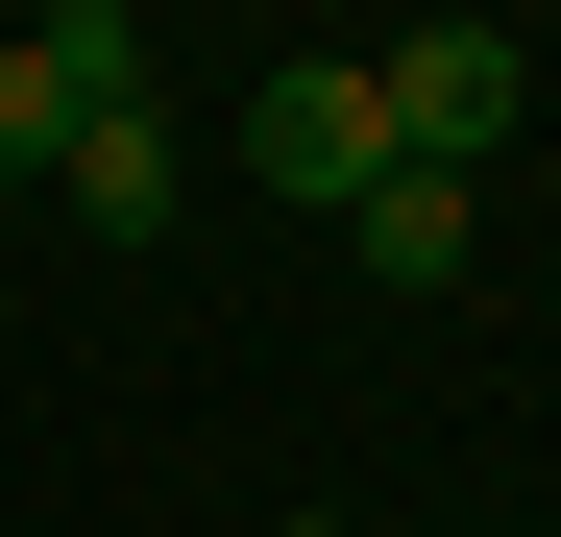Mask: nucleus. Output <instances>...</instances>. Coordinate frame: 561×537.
<instances>
[{
  "label": "nucleus",
  "instance_id": "nucleus-2",
  "mask_svg": "<svg viewBox=\"0 0 561 537\" xmlns=\"http://www.w3.org/2000/svg\"><path fill=\"white\" fill-rule=\"evenodd\" d=\"M123 99H147V25H123V0L0 25V196H25V171H73V123H123Z\"/></svg>",
  "mask_w": 561,
  "mask_h": 537
},
{
  "label": "nucleus",
  "instance_id": "nucleus-6",
  "mask_svg": "<svg viewBox=\"0 0 561 537\" xmlns=\"http://www.w3.org/2000/svg\"><path fill=\"white\" fill-rule=\"evenodd\" d=\"M294 537H366V513H294Z\"/></svg>",
  "mask_w": 561,
  "mask_h": 537
},
{
  "label": "nucleus",
  "instance_id": "nucleus-3",
  "mask_svg": "<svg viewBox=\"0 0 561 537\" xmlns=\"http://www.w3.org/2000/svg\"><path fill=\"white\" fill-rule=\"evenodd\" d=\"M244 196H318V220H366L391 196V123H366V49H294L244 99Z\"/></svg>",
  "mask_w": 561,
  "mask_h": 537
},
{
  "label": "nucleus",
  "instance_id": "nucleus-1",
  "mask_svg": "<svg viewBox=\"0 0 561 537\" xmlns=\"http://www.w3.org/2000/svg\"><path fill=\"white\" fill-rule=\"evenodd\" d=\"M366 123H391V171H489L537 123V49L513 25H415V49H366Z\"/></svg>",
  "mask_w": 561,
  "mask_h": 537
},
{
  "label": "nucleus",
  "instance_id": "nucleus-5",
  "mask_svg": "<svg viewBox=\"0 0 561 537\" xmlns=\"http://www.w3.org/2000/svg\"><path fill=\"white\" fill-rule=\"evenodd\" d=\"M342 244H366V268H391V294H463V171H391V196H366Z\"/></svg>",
  "mask_w": 561,
  "mask_h": 537
},
{
  "label": "nucleus",
  "instance_id": "nucleus-7",
  "mask_svg": "<svg viewBox=\"0 0 561 537\" xmlns=\"http://www.w3.org/2000/svg\"><path fill=\"white\" fill-rule=\"evenodd\" d=\"M537 99H561V49H537Z\"/></svg>",
  "mask_w": 561,
  "mask_h": 537
},
{
  "label": "nucleus",
  "instance_id": "nucleus-4",
  "mask_svg": "<svg viewBox=\"0 0 561 537\" xmlns=\"http://www.w3.org/2000/svg\"><path fill=\"white\" fill-rule=\"evenodd\" d=\"M73 220H99V244H171V220H196V147H171L147 99H123V123H73Z\"/></svg>",
  "mask_w": 561,
  "mask_h": 537
}]
</instances>
